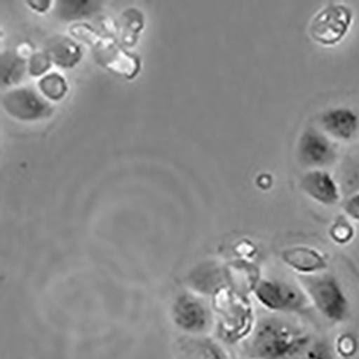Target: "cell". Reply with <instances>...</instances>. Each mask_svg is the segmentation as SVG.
Segmentation results:
<instances>
[{
    "label": "cell",
    "mask_w": 359,
    "mask_h": 359,
    "mask_svg": "<svg viewBox=\"0 0 359 359\" xmlns=\"http://www.w3.org/2000/svg\"><path fill=\"white\" fill-rule=\"evenodd\" d=\"M357 343L351 336L341 337L339 340L338 351L343 356H351L356 352Z\"/></svg>",
    "instance_id": "7402d4cb"
},
{
    "label": "cell",
    "mask_w": 359,
    "mask_h": 359,
    "mask_svg": "<svg viewBox=\"0 0 359 359\" xmlns=\"http://www.w3.org/2000/svg\"><path fill=\"white\" fill-rule=\"evenodd\" d=\"M354 13L344 4L329 3L315 14L309 25V35L323 47L339 45L350 33Z\"/></svg>",
    "instance_id": "5b68a950"
},
{
    "label": "cell",
    "mask_w": 359,
    "mask_h": 359,
    "mask_svg": "<svg viewBox=\"0 0 359 359\" xmlns=\"http://www.w3.org/2000/svg\"><path fill=\"white\" fill-rule=\"evenodd\" d=\"M254 294L266 310L276 314L301 312L309 301L302 288L278 278L260 280L255 285Z\"/></svg>",
    "instance_id": "8992f818"
},
{
    "label": "cell",
    "mask_w": 359,
    "mask_h": 359,
    "mask_svg": "<svg viewBox=\"0 0 359 359\" xmlns=\"http://www.w3.org/2000/svg\"><path fill=\"white\" fill-rule=\"evenodd\" d=\"M38 88L46 98L51 100H62L67 92L65 79L55 73L42 78Z\"/></svg>",
    "instance_id": "e0dca14e"
},
{
    "label": "cell",
    "mask_w": 359,
    "mask_h": 359,
    "mask_svg": "<svg viewBox=\"0 0 359 359\" xmlns=\"http://www.w3.org/2000/svg\"><path fill=\"white\" fill-rule=\"evenodd\" d=\"M220 330L228 342L248 339L255 328L254 309L245 297L226 290L217 294Z\"/></svg>",
    "instance_id": "3957f363"
},
{
    "label": "cell",
    "mask_w": 359,
    "mask_h": 359,
    "mask_svg": "<svg viewBox=\"0 0 359 359\" xmlns=\"http://www.w3.org/2000/svg\"><path fill=\"white\" fill-rule=\"evenodd\" d=\"M311 342L306 329L278 316L260 320L246 339L252 359H301Z\"/></svg>",
    "instance_id": "6da1fadb"
},
{
    "label": "cell",
    "mask_w": 359,
    "mask_h": 359,
    "mask_svg": "<svg viewBox=\"0 0 359 359\" xmlns=\"http://www.w3.org/2000/svg\"><path fill=\"white\" fill-rule=\"evenodd\" d=\"M300 187L306 196L322 205H336L340 200L338 184L326 170H309L301 178Z\"/></svg>",
    "instance_id": "8fae6325"
},
{
    "label": "cell",
    "mask_w": 359,
    "mask_h": 359,
    "mask_svg": "<svg viewBox=\"0 0 359 359\" xmlns=\"http://www.w3.org/2000/svg\"><path fill=\"white\" fill-rule=\"evenodd\" d=\"M330 238L334 240L337 244L344 245L346 243L351 242L354 238V228H353L348 218L339 217L330 228Z\"/></svg>",
    "instance_id": "ac0fdd59"
},
{
    "label": "cell",
    "mask_w": 359,
    "mask_h": 359,
    "mask_svg": "<svg viewBox=\"0 0 359 359\" xmlns=\"http://www.w3.org/2000/svg\"><path fill=\"white\" fill-rule=\"evenodd\" d=\"M301 359H334V352L326 340L318 339L312 340Z\"/></svg>",
    "instance_id": "d6986e66"
},
{
    "label": "cell",
    "mask_w": 359,
    "mask_h": 359,
    "mask_svg": "<svg viewBox=\"0 0 359 359\" xmlns=\"http://www.w3.org/2000/svg\"><path fill=\"white\" fill-rule=\"evenodd\" d=\"M46 54L52 62L61 67H73L81 57L79 47L68 38H56L52 40L48 46Z\"/></svg>",
    "instance_id": "5bb4252c"
},
{
    "label": "cell",
    "mask_w": 359,
    "mask_h": 359,
    "mask_svg": "<svg viewBox=\"0 0 359 359\" xmlns=\"http://www.w3.org/2000/svg\"><path fill=\"white\" fill-rule=\"evenodd\" d=\"M297 156L299 162L306 168L322 170L336 162V146L324 132L310 126L299 137Z\"/></svg>",
    "instance_id": "52a82bcc"
},
{
    "label": "cell",
    "mask_w": 359,
    "mask_h": 359,
    "mask_svg": "<svg viewBox=\"0 0 359 359\" xmlns=\"http://www.w3.org/2000/svg\"><path fill=\"white\" fill-rule=\"evenodd\" d=\"M301 288L323 318L334 324L346 322L350 316L348 294L339 278L332 273L301 276Z\"/></svg>",
    "instance_id": "7a4b0ae2"
},
{
    "label": "cell",
    "mask_w": 359,
    "mask_h": 359,
    "mask_svg": "<svg viewBox=\"0 0 359 359\" xmlns=\"http://www.w3.org/2000/svg\"><path fill=\"white\" fill-rule=\"evenodd\" d=\"M25 72V61L20 56L14 54H4L1 57V79L3 83L14 84L18 83L23 77Z\"/></svg>",
    "instance_id": "2e32d148"
},
{
    "label": "cell",
    "mask_w": 359,
    "mask_h": 359,
    "mask_svg": "<svg viewBox=\"0 0 359 359\" xmlns=\"http://www.w3.org/2000/svg\"><path fill=\"white\" fill-rule=\"evenodd\" d=\"M49 56L45 53H37L33 55L29 61V72L33 76H40L45 74L50 68Z\"/></svg>",
    "instance_id": "ffe728a7"
},
{
    "label": "cell",
    "mask_w": 359,
    "mask_h": 359,
    "mask_svg": "<svg viewBox=\"0 0 359 359\" xmlns=\"http://www.w3.org/2000/svg\"><path fill=\"white\" fill-rule=\"evenodd\" d=\"M343 210L350 219L359 222V192L353 194L346 201V203L343 205Z\"/></svg>",
    "instance_id": "44dd1931"
},
{
    "label": "cell",
    "mask_w": 359,
    "mask_h": 359,
    "mask_svg": "<svg viewBox=\"0 0 359 359\" xmlns=\"http://www.w3.org/2000/svg\"><path fill=\"white\" fill-rule=\"evenodd\" d=\"M178 359H228L222 346L201 337H184L177 342Z\"/></svg>",
    "instance_id": "4fadbf2b"
},
{
    "label": "cell",
    "mask_w": 359,
    "mask_h": 359,
    "mask_svg": "<svg viewBox=\"0 0 359 359\" xmlns=\"http://www.w3.org/2000/svg\"><path fill=\"white\" fill-rule=\"evenodd\" d=\"M97 1H60L56 6V15L63 20H77L89 17L97 11Z\"/></svg>",
    "instance_id": "9a60e30c"
},
{
    "label": "cell",
    "mask_w": 359,
    "mask_h": 359,
    "mask_svg": "<svg viewBox=\"0 0 359 359\" xmlns=\"http://www.w3.org/2000/svg\"><path fill=\"white\" fill-rule=\"evenodd\" d=\"M282 260L287 266L296 271L301 276H315L326 271V257L310 248H292L282 252Z\"/></svg>",
    "instance_id": "7c38bea8"
},
{
    "label": "cell",
    "mask_w": 359,
    "mask_h": 359,
    "mask_svg": "<svg viewBox=\"0 0 359 359\" xmlns=\"http://www.w3.org/2000/svg\"><path fill=\"white\" fill-rule=\"evenodd\" d=\"M72 34L88 43L98 63L114 74L131 79L138 73L140 67L138 59L118 47L114 40L102 37L87 25L81 24L74 26Z\"/></svg>",
    "instance_id": "277c9868"
},
{
    "label": "cell",
    "mask_w": 359,
    "mask_h": 359,
    "mask_svg": "<svg viewBox=\"0 0 359 359\" xmlns=\"http://www.w3.org/2000/svg\"><path fill=\"white\" fill-rule=\"evenodd\" d=\"M3 106L6 111L23 121H35L49 117L52 106L45 98L28 88L12 90L3 96Z\"/></svg>",
    "instance_id": "9c48e42d"
},
{
    "label": "cell",
    "mask_w": 359,
    "mask_h": 359,
    "mask_svg": "<svg viewBox=\"0 0 359 359\" xmlns=\"http://www.w3.org/2000/svg\"><path fill=\"white\" fill-rule=\"evenodd\" d=\"M257 187L262 190L270 189L273 186V178L270 174H260L256 180Z\"/></svg>",
    "instance_id": "603a6c76"
},
{
    "label": "cell",
    "mask_w": 359,
    "mask_h": 359,
    "mask_svg": "<svg viewBox=\"0 0 359 359\" xmlns=\"http://www.w3.org/2000/svg\"><path fill=\"white\" fill-rule=\"evenodd\" d=\"M172 318L178 328L190 334L205 332L212 322V315L203 301L194 294H182L174 301Z\"/></svg>",
    "instance_id": "ba28073f"
},
{
    "label": "cell",
    "mask_w": 359,
    "mask_h": 359,
    "mask_svg": "<svg viewBox=\"0 0 359 359\" xmlns=\"http://www.w3.org/2000/svg\"><path fill=\"white\" fill-rule=\"evenodd\" d=\"M322 132L340 142H351L359 133V114L348 107H334L323 112L318 119Z\"/></svg>",
    "instance_id": "30bf717a"
}]
</instances>
